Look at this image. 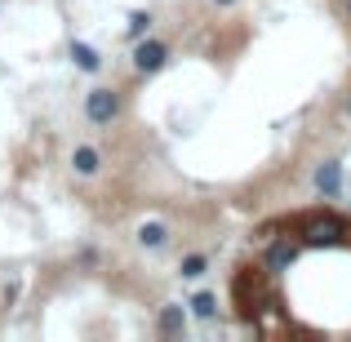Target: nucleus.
I'll list each match as a JSON object with an SVG mask.
<instances>
[{
    "mask_svg": "<svg viewBox=\"0 0 351 342\" xmlns=\"http://www.w3.org/2000/svg\"><path fill=\"white\" fill-rule=\"evenodd\" d=\"M298 240L311 249L343 245V240H351V223L338 214H307V218H298Z\"/></svg>",
    "mask_w": 351,
    "mask_h": 342,
    "instance_id": "1",
    "label": "nucleus"
},
{
    "mask_svg": "<svg viewBox=\"0 0 351 342\" xmlns=\"http://www.w3.org/2000/svg\"><path fill=\"white\" fill-rule=\"evenodd\" d=\"M232 293H236V307H240V316H245V320H254L258 311L267 307V284H263V276H258L254 267H240V271H236Z\"/></svg>",
    "mask_w": 351,
    "mask_h": 342,
    "instance_id": "2",
    "label": "nucleus"
},
{
    "mask_svg": "<svg viewBox=\"0 0 351 342\" xmlns=\"http://www.w3.org/2000/svg\"><path fill=\"white\" fill-rule=\"evenodd\" d=\"M85 116L94 120V125H112V120L120 116V94H116V89H89Z\"/></svg>",
    "mask_w": 351,
    "mask_h": 342,
    "instance_id": "3",
    "label": "nucleus"
},
{
    "mask_svg": "<svg viewBox=\"0 0 351 342\" xmlns=\"http://www.w3.org/2000/svg\"><path fill=\"white\" fill-rule=\"evenodd\" d=\"M298 254H302V240L298 236H280V240H271V249H267V271L271 276H280V271H289L293 262H298Z\"/></svg>",
    "mask_w": 351,
    "mask_h": 342,
    "instance_id": "4",
    "label": "nucleus"
},
{
    "mask_svg": "<svg viewBox=\"0 0 351 342\" xmlns=\"http://www.w3.org/2000/svg\"><path fill=\"white\" fill-rule=\"evenodd\" d=\"M165 62H169V49H165L160 40H138V45H134V67L143 71V76L160 71Z\"/></svg>",
    "mask_w": 351,
    "mask_h": 342,
    "instance_id": "5",
    "label": "nucleus"
},
{
    "mask_svg": "<svg viewBox=\"0 0 351 342\" xmlns=\"http://www.w3.org/2000/svg\"><path fill=\"white\" fill-rule=\"evenodd\" d=\"M98 164H103V156H98L94 147H76V151H71V169H76L80 178H89V173H98Z\"/></svg>",
    "mask_w": 351,
    "mask_h": 342,
    "instance_id": "6",
    "label": "nucleus"
},
{
    "mask_svg": "<svg viewBox=\"0 0 351 342\" xmlns=\"http://www.w3.org/2000/svg\"><path fill=\"white\" fill-rule=\"evenodd\" d=\"M316 187L325 191V196H338V191H343V169H338L334 160L320 164V169H316Z\"/></svg>",
    "mask_w": 351,
    "mask_h": 342,
    "instance_id": "7",
    "label": "nucleus"
},
{
    "mask_svg": "<svg viewBox=\"0 0 351 342\" xmlns=\"http://www.w3.org/2000/svg\"><path fill=\"white\" fill-rule=\"evenodd\" d=\"M182 325H187V311H182L178 302L160 307V334H182Z\"/></svg>",
    "mask_w": 351,
    "mask_h": 342,
    "instance_id": "8",
    "label": "nucleus"
},
{
    "mask_svg": "<svg viewBox=\"0 0 351 342\" xmlns=\"http://www.w3.org/2000/svg\"><path fill=\"white\" fill-rule=\"evenodd\" d=\"M165 240H169V227H165V223H143V227H138V245L160 249Z\"/></svg>",
    "mask_w": 351,
    "mask_h": 342,
    "instance_id": "9",
    "label": "nucleus"
},
{
    "mask_svg": "<svg viewBox=\"0 0 351 342\" xmlns=\"http://www.w3.org/2000/svg\"><path fill=\"white\" fill-rule=\"evenodd\" d=\"M71 58H76V67H80V71H98V67H103V58H98L89 45H80V40L71 45Z\"/></svg>",
    "mask_w": 351,
    "mask_h": 342,
    "instance_id": "10",
    "label": "nucleus"
},
{
    "mask_svg": "<svg viewBox=\"0 0 351 342\" xmlns=\"http://www.w3.org/2000/svg\"><path fill=\"white\" fill-rule=\"evenodd\" d=\"M187 307L196 311L200 320H214V316H218V298H214V293H196V298H191Z\"/></svg>",
    "mask_w": 351,
    "mask_h": 342,
    "instance_id": "11",
    "label": "nucleus"
},
{
    "mask_svg": "<svg viewBox=\"0 0 351 342\" xmlns=\"http://www.w3.org/2000/svg\"><path fill=\"white\" fill-rule=\"evenodd\" d=\"M205 267H209L205 254H187V258H182V276H187V280H200V276H205Z\"/></svg>",
    "mask_w": 351,
    "mask_h": 342,
    "instance_id": "12",
    "label": "nucleus"
},
{
    "mask_svg": "<svg viewBox=\"0 0 351 342\" xmlns=\"http://www.w3.org/2000/svg\"><path fill=\"white\" fill-rule=\"evenodd\" d=\"M147 27H152V18H147V14H129V36H134V40H143Z\"/></svg>",
    "mask_w": 351,
    "mask_h": 342,
    "instance_id": "13",
    "label": "nucleus"
},
{
    "mask_svg": "<svg viewBox=\"0 0 351 342\" xmlns=\"http://www.w3.org/2000/svg\"><path fill=\"white\" fill-rule=\"evenodd\" d=\"M214 5H232V0H214Z\"/></svg>",
    "mask_w": 351,
    "mask_h": 342,
    "instance_id": "14",
    "label": "nucleus"
},
{
    "mask_svg": "<svg viewBox=\"0 0 351 342\" xmlns=\"http://www.w3.org/2000/svg\"><path fill=\"white\" fill-rule=\"evenodd\" d=\"M347 14H351V0H347Z\"/></svg>",
    "mask_w": 351,
    "mask_h": 342,
    "instance_id": "15",
    "label": "nucleus"
},
{
    "mask_svg": "<svg viewBox=\"0 0 351 342\" xmlns=\"http://www.w3.org/2000/svg\"><path fill=\"white\" fill-rule=\"evenodd\" d=\"M347 112H351V103H347Z\"/></svg>",
    "mask_w": 351,
    "mask_h": 342,
    "instance_id": "16",
    "label": "nucleus"
}]
</instances>
